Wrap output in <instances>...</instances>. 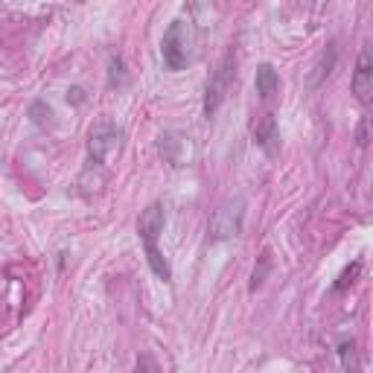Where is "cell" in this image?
Returning a JSON list of instances; mask_svg holds the SVG:
<instances>
[{"mask_svg":"<svg viewBox=\"0 0 373 373\" xmlns=\"http://www.w3.org/2000/svg\"><path fill=\"white\" fill-rule=\"evenodd\" d=\"M129 85V73L120 55H111L108 62V88H126Z\"/></svg>","mask_w":373,"mask_h":373,"instance_id":"11","label":"cell"},{"mask_svg":"<svg viewBox=\"0 0 373 373\" xmlns=\"http://www.w3.org/2000/svg\"><path fill=\"white\" fill-rule=\"evenodd\" d=\"M359 271H362V263H353L350 268H344V271H341V277H339V283H336V292H344L353 280H356V274H359Z\"/></svg>","mask_w":373,"mask_h":373,"instance_id":"14","label":"cell"},{"mask_svg":"<svg viewBox=\"0 0 373 373\" xmlns=\"http://www.w3.org/2000/svg\"><path fill=\"white\" fill-rule=\"evenodd\" d=\"M134 373H161V365L158 359L152 356V353H140V359H137V370Z\"/></svg>","mask_w":373,"mask_h":373,"instance_id":"13","label":"cell"},{"mask_svg":"<svg viewBox=\"0 0 373 373\" xmlns=\"http://www.w3.org/2000/svg\"><path fill=\"white\" fill-rule=\"evenodd\" d=\"M268 271H271V257H268V254H263V257H260V266H254V274H251L248 289H251V292H257V289L266 283Z\"/></svg>","mask_w":373,"mask_h":373,"instance_id":"12","label":"cell"},{"mask_svg":"<svg viewBox=\"0 0 373 373\" xmlns=\"http://www.w3.org/2000/svg\"><path fill=\"white\" fill-rule=\"evenodd\" d=\"M146 248V260H149V268H152V274L158 280H164V283H169L172 280V268H169V263H166V257L158 251V245H143Z\"/></svg>","mask_w":373,"mask_h":373,"instance_id":"9","label":"cell"},{"mask_svg":"<svg viewBox=\"0 0 373 373\" xmlns=\"http://www.w3.org/2000/svg\"><path fill=\"white\" fill-rule=\"evenodd\" d=\"M242 222H245V199H230L225 204H219L210 216V225H207V233L210 240L222 242V240H230L242 233Z\"/></svg>","mask_w":373,"mask_h":373,"instance_id":"4","label":"cell"},{"mask_svg":"<svg viewBox=\"0 0 373 373\" xmlns=\"http://www.w3.org/2000/svg\"><path fill=\"white\" fill-rule=\"evenodd\" d=\"M339 359H341L344 373H362V359H359V350H356V341L353 339L339 344Z\"/></svg>","mask_w":373,"mask_h":373,"instance_id":"10","label":"cell"},{"mask_svg":"<svg viewBox=\"0 0 373 373\" xmlns=\"http://www.w3.org/2000/svg\"><path fill=\"white\" fill-rule=\"evenodd\" d=\"M353 93L362 105L370 103L373 96V58H370V50L365 47L359 53V62H356V73H353Z\"/></svg>","mask_w":373,"mask_h":373,"instance_id":"6","label":"cell"},{"mask_svg":"<svg viewBox=\"0 0 373 373\" xmlns=\"http://www.w3.org/2000/svg\"><path fill=\"white\" fill-rule=\"evenodd\" d=\"M164 225H166V213H164V204H149L143 213H140V219H137V233H140V240L143 245H155V240L164 233Z\"/></svg>","mask_w":373,"mask_h":373,"instance_id":"5","label":"cell"},{"mask_svg":"<svg viewBox=\"0 0 373 373\" xmlns=\"http://www.w3.org/2000/svg\"><path fill=\"white\" fill-rule=\"evenodd\" d=\"M233 79H237V53H233V47L222 55V62L216 65L213 76L207 79V91H204V117H213L216 111H219V105L225 103V96L233 85Z\"/></svg>","mask_w":373,"mask_h":373,"instance_id":"2","label":"cell"},{"mask_svg":"<svg viewBox=\"0 0 373 373\" xmlns=\"http://www.w3.org/2000/svg\"><path fill=\"white\" fill-rule=\"evenodd\" d=\"M192 50H195V30L190 21L178 18L172 21L164 32V41H161V55H164V65L169 70H184L192 62Z\"/></svg>","mask_w":373,"mask_h":373,"instance_id":"1","label":"cell"},{"mask_svg":"<svg viewBox=\"0 0 373 373\" xmlns=\"http://www.w3.org/2000/svg\"><path fill=\"white\" fill-rule=\"evenodd\" d=\"M254 88H257L260 100H271V96L277 93V88H280V73L274 70V65L263 62L257 67V76H254Z\"/></svg>","mask_w":373,"mask_h":373,"instance_id":"8","label":"cell"},{"mask_svg":"<svg viewBox=\"0 0 373 373\" xmlns=\"http://www.w3.org/2000/svg\"><path fill=\"white\" fill-rule=\"evenodd\" d=\"M67 103H73V105H82V103H85V91H82L79 85H73V88L67 91Z\"/></svg>","mask_w":373,"mask_h":373,"instance_id":"17","label":"cell"},{"mask_svg":"<svg viewBox=\"0 0 373 373\" xmlns=\"http://www.w3.org/2000/svg\"><path fill=\"white\" fill-rule=\"evenodd\" d=\"M254 143H257L268 158L280 152V131H277V120H274V114H266L263 120L254 126Z\"/></svg>","mask_w":373,"mask_h":373,"instance_id":"7","label":"cell"},{"mask_svg":"<svg viewBox=\"0 0 373 373\" xmlns=\"http://www.w3.org/2000/svg\"><path fill=\"white\" fill-rule=\"evenodd\" d=\"M123 146V129L114 126L111 120L93 123L88 134V166H103L114 152H120Z\"/></svg>","mask_w":373,"mask_h":373,"instance_id":"3","label":"cell"},{"mask_svg":"<svg viewBox=\"0 0 373 373\" xmlns=\"http://www.w3.org/2000/svg\"><path fill=\"white\" fill-rule=\"evenodd\" d=\"M30 114H32V123H35V126H44V123L50 120V105H44V103H32Z\"/></svg>","mask_w":373,"mask_h":373,"instance_id":"15","label":"cell"},{"mask_svg":"<svg viewBox=\"0 0 373 373\" xmlns=\"http://www.w3.org/2000/svg\"><path fill=\"white\" fill-rule=\"evenodd\" d=\"M356 140H359V146H367L370 143V117H362L359 131H356Z\"/></svg>","mask_w":373,"mask_h":373,"instance_id":"16","label":"cell"}]
</instances>
